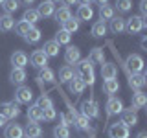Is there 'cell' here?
Returning <instances> with one entry per match:
<instances>
[{
  "instance_id": "cell-1",
  "label": "cell",
  "mask_w": 147,
  "mask_h": 138,
  "mask_svg": "<svg viewBox=\"0 0 147 138\" xmlns=\"http://www.w3.org/2000/svg\"><path fill=\"white\" fill-rule=\"evenodd\" d=\"M77 68H76V76L81 77V81L85 83V85H94V68H92V64L88 59H83V61H77Z\"/></svg>"
},
{
  "instance_id": "cell-2",
  "label": "cell",
  "mask_w": 147,
  "mask_h": 138,
  "mask_svg": "<svg viewBox=\"0 0 147 138\" xmlns=\"http://www.w3.org/2000/svg\"><path fill=\"white\" fill-rule=\"evenodd\" d=\"M145 26H147V20H145V18H142V17H136V15L125 20V31H129L131 35L140 33Z\"/></svg>"
},
{
  "instance_id": "cell-3",
  "label": "cell",
  "mask_w": 147,
  "mask_h": 138,
  "mask_svg": "<svg viewBox=\"0 0 147 138\" xmlns=\"http://www.w3.org/2000/svg\"><path fill=\"white\" fill-rule=\"evenodd\" d=\"M144 59L140 57L138 53H131L127 57V61H125V66H127V70H131L132 74H142V70H144Z\"/></svg>"
},
{
  "instance_id": "cell-4",
  "label": "cell",
  "mask_w": 147,
  "mask_h": 138,
  "mask_svg": "<svg viewBox=\"0 0 147 138\" xmlns=\"http://www.w3.org/2000/svg\"><path fill=\"white\" fill-rule=\"evenodd\" d=\"M109 136L110 138H129V127L123 122L112 123L109 129Z\"/></svg>"
},
{
  "instance_id": "cell-5",
  "label": "cell",
  "mask_w": 147,
  "mask_h": 138,
  "mask_svg": "<svg viewBox=\"0 0 147 138\" xmlns=\"http://www.w3.org/2000/svg\"><path fill=\"white\" fill-rule=\"evenodd\" d=\"M81 114L83 116H86V118H98L99 116V107H98V103L96 101H92V99H88V101H85V103L81 105Z\"/></svg>"
},
{
  "instance_id": "cell-6",
  "label": "cell",
  "mask_w": 147,
  "mask_h": 138,
  "mask_svg": "<svg viewBox=\"0 0 147 138\" xmlns=\"http://www.w3.org/2000/svg\"><path fill=\"white\" fill-rule=\"evenodd\" d=\"M136 107H131V109H123L121 110V122L125 123L127 127H134L138 123V114H136Z\"/></svg>"
},
{
  "instance_id": "cell-7",
  "label": "cell",
  "mask_w": 147,
  "mask_h": 138,
  "mask_svg": "<svg viewBox=\"0 0 147 138\" xmlns=\"http://www.w3.org/2000/svg\"><path fill=\"white\" fill-rule=\"evenodd\" d=\"M121 110H123L121 99L110 96L109 101H107V114H109V116H116V114H121Z\"/></svg>"
},
{
  "instance_id": "cell-8",
  "label": "cell",
  "mask_w": 147,
  "mask_h": 138,
  "mask_svg": "<svg viewBox=\"0 0 147 138\" xmlns=\"http://www.w3.org/2000/svg\"><path fill=\"white\" fill-rule=\"evenodd\" d=\"M15 99L17 103H30L31 99H33V92H31L30 87H18L17 92H15Z\"/></svg>"
},
{
  "instance_id": "cell-9",
  "label": "cell",
  "mask_w": 147,
  "mask_h": 138,
  "mask_svg": "<svg viewBox=\"0 0 147 138\" xmlns=\"http://www.w3.org/2000/svg\"><path fill=\"white\" fill-rule=\"evenodd\" d=\"M0 114L6 118H17L18 114H20V109H18L17 103H9V101H6V103L0 105Z\"/></svg>"
},
{
  "instance_id": "cell-10",
  "label": "cell",
  "mask_w": 147,
  "mask_h": 138,
  "mask_svg": "<svg viewBox=\"0 0 147 138\" xmlns=\"http://www.w3.org/2000/svg\"><path fill=\"white\" fill-rule=\"evenodd\" d=\"M64 61H66L68 66H70V64H76L77 61H81V50L77 48V46H68L66 52H64Z\"/></svg>"
},
{
  "instance_id": "cell-11",
  "label": "cell",
  "mask_w": 147,
  "mask_h": 138,
  "mask_svg": "<svg viewBox=\"0 0 147 138\" xmlns=\"http://www.w3.org/2000/svg\"><path fill=\"white\" fill-rule=\"evenodd\" d=\"M30 61H31V64H33L35 68H44L46 64H48V57L44 55L42 50H35V52L31 53Z\"/></svg>"
},
{
  "instance_id": "cell-12",
  "label": "cell",
  "mask_w": 147,
  "mask_h": 138,
  "mask_svg": "<svg viewBox=\"0 0 147 138\" xmlns=\"http://www.w3.org/2000/svg\"><path fill=\"white\" fill-rule=\"evenodd\" d=\"M145 79H147L145 74H129V85H131V89H136V90L144 89Z\"/></svg>"
},
{
  "instance_id": "cell-13",
  "label": "cell",
  "mask_w": 147,
  "mask_h": 138,
  "mask_svg": "<svg viewBox=\"0 0 147 138\" xmlns=\"http://www.w3.org/2000/svg\"><path fill=\"white\" fill-rule=\"evenodd\" d=\"M85 83L81 81V77L79 76H74L70 81H68V90L72 92V94H76V96H79V94H83V90H85Z\"/></svg>"
},
{
  "instance_id": "cell-14",
  "label": "cell",
  "mask_w": 147,
  "mask_h": 138,
  "mask_svg": "<svg viewBox=\"0 0 147 138\" xmlns=\"http://www.w3.org/2000/svg\"><path fill=\"white\" fill-rule=\"evenodd\" d=\"M4 136L6 138H22L24 136V131H22V127L18 123H9L6 127V131H4Z\"/></svg>"
},
{
  "instance_id": "cell-15",
  "label": "cell",
  "mask_w": 147,
  "mask_h": 138,
  "mask_svg": "<svg viewBox=\"0 0 147 138\" xmlns=\"http://www.w3.org/2000/svg\"><path fill=\"white\" fill-rule=\"evenodd\" d=\"M116 64L114 63H103L101 64V76H103V79H116Z\"/></svg>"
},
{
  "instance_id": "cell-16",
  "label": "cell",
  "mask_w": 147,
  "mask_h": 138,
  "mask_svg": "<svg viewBox=\"0 0 147 138\" xmlns=\"http://www.w3.org/2000/svg\"><path fill=\"white\" fill-rule=\"evenodd\" d=\"M109 22H110V31H112V33L119 35V33H123V31H125V18H121V17H112Z\"/></svg>"
},
{
  "instance_id": "cell-17",
  "label": "cell",
  "mask_w": 147,
  "mask_h": 138,
  "mask_svg": "<svg viewBox=\"0 0 147 138\" xmlns=\"http://www.w3.org/2000/svg\"><path fill=\"white\" fill-rule=\"evenodd\" d=\"M24 131V135L28 138H40V135H42V129H40L39 123H35V122H30L26 125V129H22Z\"/></svg>"
},
{
  "instance_id": "cell-18",
  "label": "cell",
  "mask_w": 147,
  "mask_h": 138,
  "mask_svg": "<svg viewBox=\"0 0 147 138\" xmlns=\"http://www.w3.org/2000/svg\"><path fill=\"white\" fill-rule=\"evenodd\" d=\"M11 64L13 68H24L28 64V55L24 52H15L11 55Z\"/></svg>"
},
{
  "instance_id": "cell-19",
  "label": "cell",
  "mask_w": 147,
  "mask_h": 138,
  "mask_svg": "<svg viewBox=\"0 0 147 138\" xmlns=\"http://www.w3.org/2000/svg\"><path fill=\"white\" fill-rule=\"evenodd\" d=\"M88 61L90 64H103L105 63V52L103 48H94L88 55Z\"/></svg>"
},
{
  "instance_id": "cell-20",
  "label": "cell",
  "mask_w": 147,
  "mask_h": 138,
  "mask_svg": "<svg viewBox=\"0 0 147 138\" xmlns=\"http://www.w3.org/2000/svg\"><path fill=\"white\" fill-rule=\"evenodd\" d=\"M13 28H15V18H13L11 15H2L0 17V31H4V33H6V31H11Z\"/></svg>"
},
{
  "instance_id": "cell-21",
  "label": "cell",
  "mask_w": 147,
  "mask_h": 138,
  "mask_svg": "<svg viewBox=\"0 0 147 138\" xmlns=\"http://www.w3.org/2000/svg\"><path fill=\"white\" fill-rule=\"evenodd\" d=\"M9 79H11V83H15V85H22V83L26 81L24 68H13L11 74H9Z\"/></svg>"
},
{
  "instance_id": "cell-22",
  "label": "cell",
  "mask_w": 147,
  "mask_h": 138,
  "mask_svg": "<svg viewBox=\"0 0 147 138\" xmlns=\"http://www.w3.org/2000/svg\"><path fill=\"white\" fill-rule=\"evenodd\" d=\"M53 17H55V20H57V22H61V24H63L64 20H68V18L72 17V11H70V7L61 6L57 11H53Z\"/></svg>"
},
{
  "instance_id": "cell-23",
  "label": "cell",
  "mask_w": 147,
  "mask_h": 138,
  "mask_svg": "<svg viewBox=\"0 0 147 138\" xmlns=\"http://www.w3.org/2000/svg\"><path fill=\"white\" fill-rule=\"evenodd\" d=\"M53 11H55L53 4L48 2V0H46V2H42L39 7H37V13H39V17H52Z\"/></svg>"
},
{
  "instance_id": "cell-24",
  "label": "cell",
  "mask_w": 147,
  "mask_h": 138,
  "mask_svg": "<svg viewBox=\"0 0 147 138\" xmlns=\"http://www.w3.org/2000/svg\"><path fill=\"white\" fill-rule=\"evenodd\" d=\"M74 76H76V72H74V68L68 66V64H64L61 70H59V81L61 83H68Z\"/></svg>"
},
{
  "instance_id": "cell-25",
  "label": "cell",
  "mask_w": 147,
  "mask_h": 138,
  "mask_svg": "<svg viewBox=\"0 0 147 138\" xmlns=\"http://www.w3.org/2000/svg\"><path fill=\"white\" fill-rule=\"evenodd\" d=\"M112 17H114V7L112 6H109V4L99 6V18H101V22H107Z\"/></svg>"
},
{
  "instance_id": "cell-26",
  "label": "cell",
  "mask_w": 147,
  "mask_h": 138,
  "mask_svg": "<svg viewBox=\"0 0 147 138\" xmlns=\"http://www.w3.org/2000/svg\"><path fill=\"white\" fill-rule=\"evenodd\" d=\"M42 52L46 57H55V55H59V44L55 43V41H48V43L44 44Z\"/></svg>"
},
{
  "instance_id": "cell-27",
  "label": "cell",
  "mask_w": 147,
  "mask_h": 138,
  "mask_svg": "<svg viewBox=\"0 0 147 138\" xmlns=\"http://www.w3.org/2000/svg\"><path fill=\"white\" fill-rule=\"evenodd\" d=\"M24 39H26V43H30V44L39 43V41H40V30H39V28H35V26H31L30 31L24 35Z\"/></svg>"
},
{
  "instance_id": "cell-28",
  "label": "cell",
  "mask_w": 147,
  "mask_h": 138,
  "mask_svg": "<svg viewBox=\"0 0 147 138\" xmlns=\"http://www.w3.org/2000/svg\"><path fill=\"white\" fill-rule=\"evenodd\" d=\"M94 17V11H92L90 6H79L77 9V20H90V18Z\"/></svg>"
},
{
  "instance_id": "cell-29",
  "label": "cell",
  "mask_w": 147,
  "mask_h": 138,
  "mask_svg": "<svg viewBox=\"0 0 147 138\" xmlns=\"http://www.w3.org/2000/svg\"><path fill=\"white\" fill-rule=\"evenodd\" d=\"M103 90H105V94L112 96V94H116V92L119 90V83H118L116 79H105V83H103Z\"/></svg>"
},
{
  "instance_id": "cell-30",
  "label": "cell",
  "mask_w": 147,
  "mask_h": 138,
  "mask_svg": "<svg viewBox=\"0 0 147 138\" xmlns=\"http://www.w3.org/2000/svg\"><path fill=\"white\" fill-rule=\"evenodd\" d=\"M145 105H147V96L142 90H138L136 94H132V107L142 109V107H145Z\"/></svg>"
},
{
  "instance_id": "cell-31",
  "label": "cell",
  "mask_w": 147,
  "mask_h": 138,
  "mask_svg": "<svg viewBox=\"0 0 147 138\" xmlns=\"http://www.w3.org/2000/svg\"><path fill=\"white\" fill-rule=\"evenodd\" d=\"M28 120H30V122H40V120H42V110H40L39 107H37V105H31L30 109H28Z\"/></svg>"
},
{
  "instance_id": "cell-32",
  "label": "cell",
  "mask_w": 147,
  "mask_h": 138,
  "mask_svg": "<svg viewBox=\"0 0 147 138\" xmlns=\"http://www.w3.org/2000/svg\"><path fill=\"white\" fill-rule=\"evenodd\" d=\"M63 30H64V31H68V33H76V31L79 30V20L70 17L68 20H64V22H63Z\"/></svg>"
},
{
  "instance_id": "cell-33",
  "label": "cell",
  "mask_w": 147,
  "mask_h": 138,
  "mask_svg": "<svg viewBox=\"0 0 147 138\" xmlns=\"http://www.w3.org/2000/svg\"><path fill=\"white\" fill-rule=\"evenodd\" d=\"M92 35L98 37V39H99V37H105V35H107V24L101 22V20H98L94 26H92Z\"/></svg>"
},
{
  "instance_id": "cell-34",
  "label": "cell",
  "mask_w": 147,
  "mask_h": 138,
  "mask_svg": "<svg viewBox=\"0 0 147 138\" xmlns=\"http://www.w3.org/2000/svg\"><path fill=\"white\" fill-rule=\"evenodd\" d=\"M39 18L40 17H39V13H37V9H26L24 15H22V20H26L28 24H31V26H33Z\"/></svg>"
},
{
  "instance_id": "cell-35",
  "label": "cell",
  "mask_w": 147,
  "mask_h": 138,
  "mask_svg": "<svg viewBox=\"0 0 147 138\" xmlns=\"http://www.w3.org/2000/svg\"><path fill=\"white\" fill-rule=\"evenodd\" d=\"M70 33H68V31H64V30H59L57 31V33H55V43H57L59 46H61V44H70Z\"/></svg>"
},
{
  "instance_id": "cell-36",
  "label": "cell",
  "mask_w": 147,
  "mask_h": 138,
  "mask_svg": "<svg viewBox=\"0 0 147 138\" xmlns=\"http://www.w3.org/2000/svg\"><path fill=\"white\" fill-rule=\"evenodd\" d=\"M39 79L46 81V83H52L55 79V76H53V72L50 70L48 66H44V68H40V72H39Z\"/></svg>"
},
{
  "instance_id": "cell-37",
  "label": "cell",
  "mask_w": 147,
  "mask_h": 138,
  "mask_svg": "<svg viewBox=\"0 0 147 138\" xmlns=\"http://www.w3.org/2000/svg\"><path fill=\"white\" fill-rule=\"evenodd\" d=\"M37 107H39L40 110H44V109H50V107H53V103H52V99H50L48 98V96H46V94H42V96H40V98L39 99H37Z\"/></svg>"
},
{
  "instance_id": "cell-38",
  "label": "cell",
  "mask_w": 147,
  "mask_h": 138,
  "mask_svg": "<svg viewBox=\"0 0 147 138\" xmlns=\"http://www.w3.org/2000/svg\"><path fill=\"white\" fill-rule=\"evenodd\" d=\"M30 28H31V24H28L26 20H18L17 24H15V30H17V35H22L24 37L28 31H30Z\"/></svg>"
},
{
  "instance_id": "cell-39",
  "label": "cell",
  "mask_w": 147,
  "mask_h": 138,
  "mask_svg": "<svg viewBox=\"0 0 147 138\" xmlns=\"http://www.w3.org/2000/svg\"><path fill=\"white\" fill-rule=\"evenodd\" d=\"M2 6H4V9H6L7 15H11L13 11H17V9H18V0H4Z\"/></svg>"
},
{
  "instance_id": "cell-40",
  "label": "cell",
  "mask_w": 147,
  "mask_h": 138,
  "mask_svg": "<svg viewBox=\"0 0 147 138\" xmlns=\"http://www.w3.org/2000/svg\"><path fill=\"white\" fill-rule=\"evenodd\" d=\"M53 135H55V138H70V129L64 125H57L53 129Z\"/></svg>"
},
{
  "instance_id": "cell-41",
  "label": "cell",
  "mask_w": 147,
  "mask_h": 138,
  "mask_svg": "<svg viewBox=\"0 0 147 138\" xmlns=\"http://www.w3.org/2000/svg\"><path fill=\"white\" fill-rule=\"evenodd\" d=\"M61 125H64V127L76 125V120H74V110H72V114H61Z\"/></svg>"
},
{
  "instance_id": "cell-42",
  "label": "cell",
  "mask_w": 147,
  "mask_h": 138,
  "mask_svg": "<svg viewBox=\"0 0 147 138\" xmlns=\"http://www.w3.org/2000/svg\"><path fill=\"white\" fill-rule=\"evenodd\" d=\"M131 6H132L131 0H116V7H118V11H121V13H127L129 9H131Z\"/></svg>"
},
{
  "instance_id": "cell-43",
  "label": "cell",
  "mask_w": 147,
  "mask_h": 138,
  "mask_svg": "<svg viewBox=\"0 0 147 138\" xmlns=\"http://www.w3.org/2000/svg\"><path fill=\"white\" fill-rule=\"evenodd\" d=\"M55 116H57V112H55L53 107L42 110V120H48V122H52V120H55Z\"/></svg>"
},
{
  "instance_id": "cell-44",
  "label": "cell",
  "mask_w": 147,
  "mask_h": 138,
  "mask_svg": "<svg viewBox=\"0 0 147 138\" xmlns=\"http://www.w3.org/2000/svg\"><path fill=\"white\" fill-rule=\"evenodd\" d=\"M140 11H142V18H147V0L140 2Z\"/></svg>"
},
{
  "instance_id": "cell-45",
  "label": "cell",
  "mask_w": 147,
  "mask_h": 138,
  "mask_svg": "<svg viewBox=\"0 0 147 138\" xmlns=\"http://www.w3.org/2000/svg\"><path fill=\"white\" fill-rule=\"evenodd\" d=\"M63 2H64V6H66V7H70V6H74V4L77 2V0H63Z\"/></svg>"
},
{
  "instance_id": "cell-46",
  "label": "cell",
  "mask_w": 147,
  "mask_h": 138,
  "mask_svg": "<svg viewBox=\"0 0 147 138\" xmlns=\"http://www.w3.org/2000/svg\"><path fill=\"white\" fill-rule=\"evenodd\" d=\"M20 4H24V6H31V4L35 2V0H18Z\"/></svg>"
},
{
  "instance_id": "cell-47",
  "label": "cell",
  "mask_w": 147,
  "mask_h": 138,
  "mask_svg": "<svg viewBox=\"0 0 147 138\" xmlns=\"http://www.w3.org/2000/svg\"><path fill=\"white\" fill-rule=\"evenodd\" d=\"M77 2H79L81 6H90V4H92V0H77Z\"/></svg>"
},
{
  "instance_id": "cell-48",
  "label": "cell",
  "mask_w": 147,
  "mask_h": 138,
  "mask_svg": "<svg viewBox=\"0 0 147 138\" xmlns=\"http://www.w3.org/2000/svg\"><path fill=\"white\" fill-rule=\"evenodd\" d=\"M6 122H7V118H6V116H2V114H0V127H2V125H6Z\"/></svg>"
},
{
  "instance_id": "cell-49",
  "label": "cell",
  "mask_w": 147,
  "mask_h": 138,
  "mask_svg": "<svg viewBox=\"0 0 147 138\" xmlns=\"http://www.w3.org/2000/svg\"><path fill=\"white\" fill-rule=\"evenodd\" d=\"M136 138H147V133L145 131H142V133H138V136Z\"/></svg>"
},
{
  "instance_id": "cell-50",
  "label": "cell",
  "mask_w": 147,
  "mask_h": 138,
  "mask_svg": "<svg viewBox=\"0 0 147 138\" xmlns=\"http://www.w3.org/2000/svg\"><path fill=\"white\" fill-rule=\"evenodd\" d=\"M140 44H142V48H147V39H145V37L142 39V43H140Z\"/></svg>"
},
{
  "instance_id": "cell-51",
  "label": "cell",
  "mask_w": 147,
  "mask_h": 138,
  "mask_svg": "<svg viewBox=\"0 0 147 138\" xmlns=\"http://www.w3.org/2000/svg\"><path fill=\"white\" fill-rule=\"evenodd\" d=\"M94 2H98L99 6H103V4H109V0H94Z\"/></svg>"
},
{
  "instance_id": "cell-52",
  "label": "cell",
  "mask_w": 147,
  "mask_h": 138,
  "mask_svg": "<svg viewBox=\"0 0 147 138\" xmlns=\"http://www.w3.org/2000/svg\"><path fill=\"white\" fill-rule=\"evenodd\" d=\"M48 2H52V4H57V2H61V0H48Z\"/></svg>"
},
{
  "instance_id": "cell-53",
  "label": "cell",
  "mask_w": 147,
  "mask_h": 138,
  "mask_svg": "<svg viewBox=\"0 0 147 138\" xmlns=\"http://www.w3.org/2000/svg\"><path fill=\"white\" fill-rule=\"evenodd\" d=\"M2 2H4V0H0V6H2Z\"/></svg>"
}]
</instances>
